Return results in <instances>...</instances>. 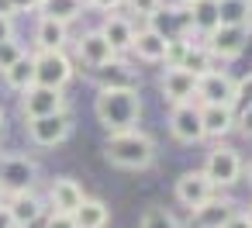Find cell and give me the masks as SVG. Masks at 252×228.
Returning a JSON list of instances; mask_svg holds the SVG:
<instances>
[{
	"mask_svg": "<svg viewBox=\"0 0 252 228\" xmlns=\"http://www.w3.org/2000/svg\"><path fill=\"white\" fill-rule=\"evenodd\" d=\"M94 114H97V121H100V128L107 135L131 131L142 121V97H138V90H111V87H100L97 90V100H94Z\"/></svg>",
	"mask_w": 252,
	"mask_h": 228,
	"instance_id": "cell-1",
	"label": "cell"
},
{
	"mask_svg": "<svg viewBox=\"0 0 252 228\" xmlns=\"http://www.w3.org/2000/svg\"><path fill=\"white\" fill-rule=\"evenodd\" d=\"M104 159L118 169H128V173H142L156 163V142L152 135H145L142 128H131V131H118V135H107V145H104Z\"/></svg>",
	"mask_w": 252,
	"mask_h": 228,
	"instance_id": "cell-2",
	"label": "cell"
},
{
	"mask_svg": "<svg viewBox=\"0 0 252 228\" xmlns=\"http://www.w3.org/2000/svg\"><path fill=\"white\" fill-rule=\"evenodd\" d=\"M242 97V83L231 80L224 69H211L197 76V100L200 107H235Z\"/></svg>",
	"mask_w": 252,
	"mask_h": 228,
	"instance_id": "cell-3",
	"label": "cell"
},
{
	"mask_svg": "<svg viewBox=\"0 0 252 228\" xmlns=\"http://www.w3.org/2000/svg\"><path fill=\"white\" fill-rule=\"evenodd\" d=\"M38 180V163L28 159V156H0V190H4V197L11 194H21V190H32Z\"/></svg>",
	"mask_w": 252,
	"mask_h": 228,
	"instance_id": "cell-4",
	"label": "cell"
},
{
	"mask_svg": "<svg viewBox=\"0 0 252 228\" xmlns=\"http://www.w3.org/2000/svg\"><path fill=\"white\" fill-rule=\"evenodd\" d=\"M204 176L214 183V190L221 187H235L242 180V156L231 145H214L204 159Z\"/></svg>",
	"mask_w": 252,
	"mask_h": 228,
	"instance_id": "cell-5",
	"label": "cell"
},
{
	"mask_svg": "<svg viewBox=\"0 0 252 228\" xmlns=\"http://www.w3.org/2000/svg\"><path fill=\"white\" fill-rule=\"evenodd\" d=\"M18 107H21L25 121H35V118H45V114H59V111H66V94L56 90V87L32 83L28 90H21Z\"/></svg>",
	"mask_w": 252,
	"mask_h": 228,
	"instance_id": "cell-6",
	"label": "cell"
},
{
	"mask_svg": "<svg viewBox=\"0 0 252 228\" xmlns=\"http://www.w3.org/2000/svg\"><path fill=\"white\" fill-rule=\"evenodd\" d=\"M69 135H73V114L69 111H59V114H45V118L28 121V138L38 149H56Z\"/></svg>",
	"mask_w": 252,
	"mask_h": 228,
	"instance_id": "cell-7",
	"label": "cell"
},
{
	"mask_svg": "<svg viewBox=\"0 0 252 228\" xmlns=\"http://www.w3.org/2000/svg\"><path fill=\"white\" fill-rule=\"evenodd\" d=\"M249 45V28H231V25H218L207 38H204V49L211 52V59L218 63H231L245 52Z\"/></svg>",
	"mask_w": 252,
	"mask_h": 228,
	"instance_id": "cell-8",
	"label": "cell"
},
{
	"mask_svg": "<svg viewBox=\"0 0 252 228\" xmlns=\"http://www.w3.org/2000/svg\"><path fill=\"white\" fill-rule=\"evenodd\" d=\"M35 59V83L42 87H56V90H66V83L73 80V59L66 52H38L32 56Z\"/></svg>",
	"mask_w": 252,
	"mask_h": 228,
	"instance_id": "cell-9",
	"label": "cell"
},
{
	"mask_svg": "<svg viewBox=\"0 0 252 228\" xmlns=\"http://www.w3.org/2000/svg\"><path fill=\"white\" fill-rule=\"evenodd\" d=\"M169 135L180 145H197L204 142V125H200V104H176L169 111Z\"/></svg>",
	"mask_w": 252,
	"mask_h": 228,
	"instance_id": "cell-10",
	"label": "cell"
},
{
	"mask_svg": "<svg viewBox=\"0 0 252 228\" xmlns=\"http://www.w3.org/2000/svg\"><path fill=\"white\" fill-rule=\"evenodd\" d=\"M214 194H218V190H214V183L204 176V169H187V173L176 176V200H180L187 211L204 207Z\"/></svg>",
	"mask_w": 252,
	"mask_h": 228,
	"instance_id": "cell-11",
	"label": "cell"
},
{
	"mask_svg": "<svg viewBox=\"0 0 252 228\" xmlns=\"http://www.w3.org/2000/svg\"><path fill=\"white\" fill-rule=\"evenodd\" d=\"M159 94L173 107L176 104H197V76H190L180 66H166V73L159 76Z\"/></svg>",
	"mask_w": 252,
	"mask_h": 228,
	"instance_id": "cell-12",
	"label": "cell"
},
{
	"mask_svg": "<svg viewBox=\"0 0 252 228\" xmlns=\"http://www.w3.org/2000/svg\"><path fill=\"white\" fill-rule=\"evenodd\" d=\"M76 59H80L87 69H100L104 63L114 59V49H111V42L100 35V28H94V32H83V35L76 38Z\"/></svg>",
	"mask_w": 252,
	"mask_h": 228,
	"instance_id": "cell-13",
	"label": "cell"
},
{
	"mask_svg": "<svg viewBox=\"0 0 252 228\" xmlns=\"http://www.w3.org/2000/svg\"><path fill=\"white\" fill-rule=\"evenodd\" d=\"M4 207H7V214H11L14 228H32V225L42 218V211H45V204H42V197H38L35 190L11 194V197L4 200Z\"/></svg>",
	"mask_w": 252,
	"mask_h": 228,
	"instance_id": "cell-14",
	"label": "cell"
},
{
	"mask_svg": "<svg viewBox=\"0 0 252 228\" xmlns=\"http://www.w3.org/2000/svg\"><path fill=\"white\" fill-rule=\"evenodd\" d=\"M97 73V83L100 87H111V90H138V73L131 63H125L121 56H114L111 63H104Z\"/></svg>",
	"mask_w": 252,
	"mask_h": 228,
	"instance_id": "cell-15",
	"label": "cell"
},
{
	"mask_svg": "<svg viewBox=\"0 0 252 228\" xmlns=\"http://www.w3.org/2000/svg\"><path fill=\"white\" fill-rule=\"evenodd\" d=\"M183 14H187V28L207 38L218 28V0H190V4H183Z\"/></svg>",
	"mask_w": 252,
	"mask_h": 228,
	"instance_id": "cell-16",
	"label": "cell"
},
{
	"mask_svg": "<svg viewBox=\"0 0 252 228\" xmlns=\"http://www.w3.org/2000/svg\"><path fill=\"white\" fill-rule=\"evenodd\" d=\"M100 35L111 42L114 56L121 52H131V38H135V21L125 18V14H104V25H100Z\"/></svg>",
	"mask_w": 252,
	"mask_h": 228,
	"instance_id": "cell-17",
	"label": "cell"
},
{
	"mask_svg": "<svg viewBox=\"0 0 252 228\" xmlns=\"http://www.w3.org/2000/svg\"><path fill=\"white\" fill-rule=\"evenodd\" d=\"M193 218H190V228H221L231 214H235V200H228V197H211L204 207H197V211H190Z\"/></svg>",
	"mask_w": 252,
	"mask_h": 228,
	"instance_id": "cell-18",
	"label": "cell"
},
{
	"mask_svg": "<svg viewBox=\"0 0 252 228\" xmlns=\"http://www.w3.org/2000/svg\"><path fill=\"white\" fill-rule=\"evenodd\" d=\"M162 49H166V35L156 28V25H145V28H135V38H131V52L142 59V63H162Z\"/></svg>",
	"mask_w": 252,
	"mask_h": 228,
	"instance_id": "cell-19",
	"label": "cell"
},
{
	"mask_svg": "<svg viewBox=\"0 0 252 228\" xmlns=\"http://www.w3.org/2000/svg\"><path fill=\"white\" fill-rule=\"evenodd\" d=\"M83 187L73 180V176H59V180H52V187H49V200H52V211H63V214H73L80 204H83Z\"/></svg>",
	"mask_w": 252,
	"mask_h": 228,
	"instance_id": "cell-20",
	"label": "cell"
},
{
	"mask_svg": "<svg viewBox=\"0 0 252 228\" xmlns=\"http://www.w3.org/2000/svg\"><path fill=\"white\" fill-rule=\"evenodd\" d=\"M35 45H38V52H66V45H69V25L42 18L38 28H35Z\"/></svg>",
	"mask_w": 252,
	"mask_h": 228,
	"instance_id": "cell-21",
	"label": "cell"
},
{
	"mask_svg": "<svg viewBox=\"0 0 252 228\" xmlns=\"http://www.w3.org/2000/svg\"><path fill=\"white\" fill-rule=\"evenodd\" d=\"M107 221H111V207L100 197H83V204L73 211L76 228H107Z\"/></svg>",
	"mask_w": 252,
	"mask_h": 228,
	"instance_id": "cell-22",
	"label": "cell"
},
{
	"mask_svg": "<svg viewBox=\"0 0 252 228\" xmlns=\"http://www.w3.org/2000/svg\"><path fill=\"white\" fill-rule=\"evenodd\" d=\"M204 138H224L235 128V107H200Z\"/></svg>",
	"mask_w": 252,
	"mask_h": 228,
	"instance_id": "cell-23",
	"label": "cell"
},
{
	"mask_svg": "<svg viewBox=\"0 0 252 228\" xmlns=\"http://www.w3.org/2000/svg\"><path fill=\"white\" fill-rule=\"evenodd\" d=\"M38 11H42V18H52L59 25H73L83 14V0H42Z\"/></svg>",
	"mask_w": 252,
	"mask_h": 228,
	"instance_id": "cell-24",
	"label": "cell"
},
{
	"mask_svg": "<svg viewBox=\"0 0 252 228\" xmlns=\"http://www.w3.org/2000/svg\"><path fill=\"white\" fill-rule=\"evenodd\" d=\"M180 69H187L190 76H204V73L214 69V59H211V52L204 49V42H190V45H187V52H183V59H180Z\"/></svg>",
	"mask_w": 252,
	"mask_h": 228,
	"instance_id": "cell-25",
	"label": "cell"
},
{
	"mask_svg": "<svg viewBox=\"0 0 252 228\" xmlns=\"http://www.w3.org/2000/svg\"><path fill=\"white\" fill-rule=\"evenodd\" d=\"M218 25L249 28L252 25V7L242 4V0H218Z\"/></svg>",
	"mask_w": 252,
	"mask_h": 228,
	"instance_id": "cell-26",
	"label": "cell"
},
{
	"mask_svg": "<svg viewBox=\"0 0 252 228\" xmlns=\"http://www.w3.org/2000/svg\"><path fill=\"white\" fill-rule=\"evenodd\" d=\"M4 80H7V87H11V90H18V94H21V90H28V87L35 83V59H32V56H21L14 66H7V69H4Z\"/></svg>",
	"mask_w": 252,
	"mask_h": 228,
	"instance_id": "cell-27",
	"label": "cell"
},
{
	"mask_svg": "<svg viewBox=\"0 0 252 228\" xmlns=\"http://www.w3.org/2000/svg\"><path fill=\"white\" fill-rule=\"evenodd\" d=\"M138 228H183V225L176 221L173 211H166V207H149V211L142 214V225H138Z\"/></svg>",
	"mask_w": 252,
	"mask_h": 228,
	"instance_id": "cell-28",
	"label": "cell"
},
{
	"mask_svg": "<svg viewBox=\"0 0 252 228\" xmlns=\"http://www.w3.org/2000/svg\"><path fill=\"white\" fill-rule=\"evenodd\" d=\"M125 7L135 14V18H142V21H156L159 18V11H162V0H125Z\"/></svg>",
	"mask_w": 252,
	"mask_h": 228,
	"instance_id": "cell-29",
	"label": "cell"
},
{
	"mask_svg": "<svg viewBox=\"0 0 252 228\" xmlns=\"http://www.w3.org/2000/svg\"><path fill=\"white\" fill-rule=\"evenodd\" d=\"M21 56H28L25 45H21L18 38H4V42H0V73H4L7 66H14Z\"/></svg>",
	"mask_w": 252,
	"mask_h": 228,
	"instance_id": "cell-30",
	"label": "cell"
},
{
	"mask_svg": "<svg viewBox=\"0 0 252 228\" xmlns=\"http://www.w3.org/2000/svg\"><path fill=\"white\" fill-rule=\"evenodd\" d=\"M235 128H238L245 138H252V100L242 107V114H235Z\"/></svg>",
	"mask_w": 252,
	"mask_h": 228,
	"instance_id": "cell-31",
	"label": "cell"
},
{
	"mask_svg": "<svg viewBox=\"0 0 252 228\" xmlns=\"http://www.w3.org/2000/svg\"><path fill=\"white\" fill-rule=\"evenodd\" d=\"M121 4H125V0H83V7H90V11H100V14H114Z\"/></svg>",
	"mask_w": 252,
	"mask_h": 228,
	"instance_id": "cell-32",
	"label": "cell"
},
{
	"mask_svg": "<svg viewBox=\"0 0 252 228\" xmlns=\"http://www.w3.org/2000/svg\"><path fill=\"white\" fill-rule=\"evenodd\" d=\"M45 228H76V225H73V214L52 211V214H49V221H45Z\"/></svg>",
	"mask_w": 252,
	"mask_h": 228,
	"instance_id": "cell-33",
	"label": "cell"
},
{
	"mask_svg": "<svg viewBox=\"0 0 252 228\" xmlns=\"http://www.w3.org/2000/svg\"><path fill=\"white\" fill-rule=\"evenodd\" d=\"M221 228H252V218H249L245 211H235V214H231Z\"/></svg>",
	"mask_w": 252,
	"mask_h": 228,
	"instance_id": "cell-34",
	"label": "cell"
},
{
	"mask_svg": "<svg viewBox=\"0 0 252 228\" xmlns=\"http://www.w3.org/2000/svg\"><path fill=\"white\" fill-rule=\"evenodd\" d=\"M4 38H14V18L0 14V42H4Z\"/></svg>",
	"mask_w": 252,
	"mask_h": 228,
	"instance_id": "cell-35",
	"label": "cell"
},
{
	"mask_svg": "<svg viewBox=\"0 0 252 228\" xmlns=\"http://www.w3.org/2000/svg\"><path fill=\"white\" fill-rule=\"evenodd\" d=\"M11 7H14V14H18V11H35L38 0H11Z\"/></svg>",
	"mask_w": 252,
	"mask_h": 228,
	"instance_id": "cell-36",
	"label": "cell"
},
{
	"mask_svg": "<svg viewBox=\"0 0 252 228\" xmlns=\"http://www.w3.org/2000/svg\"><path fill=\"white\" fill-rule=\"evenodd\" d=\"M0 228H14V221H11V214H7V207H0Z\"/></svg>",
	"mask_w": 252,
	"mask_h": 228,
	"instance_id": "cell-37",
	"label": "cell"
},
{
	"mask_svg": "<svg viewBox=\"0 0 252 228\" xmlns=\"http://www.w3.org/2000/svg\"><path fill=\"white\" fill-rule=\"evenodd\" d=\"M0 14H4V18H14V7H11V0H0Z\"/></svg>",
	"mask_w": 252,
	"mask_h": 228,
	"instance_id": "cell-38",
	"label": "cell"
},
{
	"mask_svg": "<svg viewBox=\"0 0 252 228\" xmlns=\"http://www.w3.org/2000/svg\"><path fill=\"white\" fill-rule=\"evenodd\" d=\"M0 131H4V107H0Z\"/></svg>",
	"mask_w": 252,
	"mask_h": 228,
	"instance_id": "cell-39",
	"label": "cell"
},
{
	"mask_svg": "<svg viewBox=\"0 0 252 228\" xmlns=\"http://www.w3.org/2000/svg\"><path fill=\"white\" fill-rule=\"evenodd\" d=\"M4 200H7V197H4V190H0V207H4Z\"/></svg>",
	"mask_w": 252,
	"mask_h": 228,
	"instance_id": "cell-40",
	"label": "cell"
},
{
	"mask_svg": "<svg viewBox=\"0 0 252 228\" xmlns=\"http://www.w3.org/2000/svg\"><path fill=\"white\" fill-rule=\"evenodd\" d=\"M249 183H252V163H249Z\"/></svg>",
	"mask_w": 252,
	"mask_h": 228,
	"instance_id": "cell-41",
	"label": "cell"
},
{
	"mask_svg": "<svg viewBox=\"0 0 252 228\" xmlns=\"http://www.w3.org/2000/svg\"><path fill=\"white\" fill-rule=\"evenodd\" d=\"M245 214H249V218H252V204H249V211H245Z\"/></svg>",
	"mask_w": 252,
	"mask_h": 228,
	"instance_id": "cell-42",
	"label": "cell"
},
{
	"mask_svg": "<svg viewBox=\"0 0 252 228\" xmlns=\"http://www.w3.org/2000/svg\"><path fill=\"white\" fill-rule=\"evenodd\" d=\"M242 4H249V7H252V0H242Z\"/></svg>",
	"mask_w": 252,
	"mask_h": 228,
	"instance_id": "cell-43",
	"label": "cell"
},
{
	"mask_svg": "<svg viewBox=\"0 0 252 228\" xmlns=\"http://www.w3.org/2000/svg\"><path fill=\"white\" fill-rule=\"evenodd\" d=\"M180 4H190V0H180Z\"/></svg>",
	"mask_w": 252,
	"mask_h": 228,
	"instance_id": "cell-44",
	"label": "cell"
},
{
	"mask_svg": "<svg viewBox=\"0 0 252 228\" xmlns=\"http://www.w3.org/2000/svg\"><path fill=\"white\" fill-rule=\"evenodd\" d=\"M38 4H42V0H38Z\"/></svg>",
	"mask_w": 252,
	"mask_h": 228,
	"instance_id": "cell-45",
	"label": "cell"
}]
</instances>
